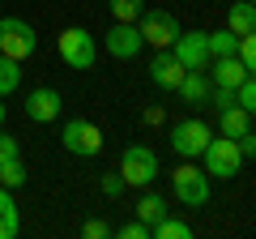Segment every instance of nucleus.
Segmentation results:
<instances>
[{
	"mask_svg": "<svg viewBox=\"0 0 256 239\" xmlns=\"http://www.w3.org/2000/svg\"><path fill=\"white\" fill-rule=\"evenodd\" d=\"M34 47H38L34 26H26L22 18H0V56L26 60V56H34Z\"/></svg>",
	"mask_w": 256,
	"mask_h": 239,
	"instance_id": "4",
	"label": "nucleus"
},
{
	"mask_svg": "<svg viewBox=\"0 0 256 239\" xmlns=\"http://www.w3.org/2000/svg\"><path fill=\"white\" fill-rule=\"evenodd\" d=\"M56 47H60V60H64L68 68H77V73L94 68V34H90V30H82V26L60 30Z\"/></svg>",
	"mask_w": 256,
	"mask_h": 239,
	"instance_id": "3",
	"label": "nucleus"
},
{
	"mask_svg": "<svg viewBox=\"0 0 256 239\" xmlns=\"http://www.w3.org/2000/svg\"><path fill=\"white\" fill-rule=\"evenodd\" d=\"M218 128H222V137H244L248 128H252V111H244V107H235V102H230V107H222L218 111Z\"/></svg>",
	"mask_w": 256,
	"mask_h": 239,
	"instance_id": "14",
	"label": "nucleus"
},
{
	"mask_svg": "<svg viewBox=\"0 0 256 239\" xmlns=\"http://www.w3.org/2000/svg\"><path fill=\"white\" fill-rule=\"evenodd\" d=\"M13 158H22V146H18V137H9L0 128V162H13Z\"/></svg>",
	"mask_w": 256,
	"mask_h": 239,
	"instance_id": "25",
	"label": "nucleus"
},
{
	"mask_svg": "<svg viewBox=\"0 0 256 239\" xmlns=\"http://www.w3.org/2000/svg\"><path fill=\"white\" fill-rule=\"evenodd\" d=\"M201 158H205V175L210 180H235L244 171V154H239V146L230 137H210V146L201 150Z\"/></svg>",
	"mask_w": 256,
	"mask_h": 239,
	"instance_id": "1",
	"label": "nucleus"
},
{
	"mask_svg": "<svg viewBox=\"0 0 256 239\" xmlns=\"http://www.w3.org/2000/svg\"><path fill=\"white\" fill-rule=\"evenodd\" d=\"M107 52L116 56V60H132V56H141V47H146V38H141L137 22H116V26L107 30Z\"/></svg>",
	"mask_w": 256,
	"mask_h": 239,
	"instance_id": "10",
	"label": "nucleus"
},
{
	"mask_svg": "<svg viewBox=\"0 0 256 239\" xmlns=\"http://www.w3.org/2000/svg\"><path fill=\"white\" fill-rule=\"evenodd\" d=\"M210 64H214V86H222V90H235V86L244 82L248 73H252V68H248L239 56H214Z\"/></svg>",
	"mask_w": 256,
	"mask_h": 239,
	"instance_id": "13",
	"label": "nucleus"
},
{
	"mask_svg": "<svg viewBox=\"0 0 256 239\" xmlns=\"http://www.w3.org/2000/svg\"><path fill=\"white\" fill-rule=\"evenodd\" d=\"M120 180L132 188H150L158 180V154L150 146H128L120 158Z\"/></svg>",
	"mask_w": 256,
	"mask_h": 239,
	"instance_id": "2",
	"label": "nucleus"
},
{
	"mask_svg": "<svg viewBox=\"0 0 256 239\" xmlns=\"http://www.w3.org/2000/svg\"><path fill=\"white\" fill-rule=\"evenodd\" d=\"M120 239H150V226H146V222H124V226H120Z\"/></svg>",
	"mask_w": 256,
	"mask_h": 239,
	"instance_id": "27",
	"label": "nucleus"
},
{
	"mask_svg": "<svg viewBox=\"0 0 256 239\" xmlns=\"http://www.w3.org/2000/svg\"><path fill=\"white\" fill-rule=\"evenodd\" d=\"M0 124H4V102H0Z\"/></svg>",
	"mask_w": 256,
	"mask_h": 239,
	"instance_id": "29",
	"label": "nucleus"
},
{
	"mask_svg": "<svg viewBox=\"0 0 256 239\" xmlns=\"http://www.w3.org/2000/svg\"><path fill=\"white\" fill-rule=\"evenodd\" d=\"M98 188H102V196H120L128 184L120 180V171H111V175H102V184H98Z\"/></svg>",
	"mask_w": 256,
	"mask_h": 239,
	"instance_id": "26",
	"label": "nucleus"
},
{
	"mask_svg": "<svg viewBox=\"0 0 256 239\" xmlns=\"http://www.w3.org/2000/svg\"><path fill=\"white\" fill-rule=\"evenodd\" d=\"M175 90H180L184 102H205V98H210V77H205V68H188Z\"/></svg>",
	"mask_w": 256,
	"mask_h": 239,
	"instance_id": "15",
	"label": "nucleus"
},
{
	"mask_svg": "<svg viewBox=\"0 0 256 239\" xmlns=\"http://www.w3.org/2000/svg\"><path fill=\"white\" fill-rule=\"evenodd\" d=\"M60 141H64L68 154H82V158H94V154L102 150V132L94 128L90 120H68L64 132H60Z\"/></svg>",
	"mask_w": 256,
	"mask_h": 239,
	"instance_id": "7",
	"label": "nucleus"
},
{
	"mask_svg": "<svg viewBox=\"0 0 256 239\" xmlns=\"http://www.w3.org/2000/svg\"><path fill=\"white\" fill-rule=\"evenodd\" d=\"M137 30H141V38H146L150 47H171L175 43V34H180V22H175V13H166V9H141V18H137Z\"/></svg>",
	"mask_w": 256,
	"mask_h": 239,
	"instance_id": "5",
	"label": "nucleus"
},
{
	"mask_svg": "<svg viewBox=\"0 0 256 239\" xmlns=\"http://www.w3.org/2000/svg\"><path fill=\"white\" fill-rule=\"evenodd\" d=\"M0 239H9V235H4V222H0Z\"/></svg>",
	"mask_w": 256,
	"mask_h": 239,
	"instance_id": "30",
	"label": "nucleus"
},
{
	"mask_svg": "<svg viewBox=\"0 0 256 239\" xmlns=\"http://www.w3.org/2000/svg\"><path fill=\"white\" fill-rule=\"evenodd\" d=\"M150 239H192V226L188 222H180V218H158V222H150Z\"/></svg>",
	"mask_w": 256,
	"mask_h": 239,
	"instance_id": "17",
	"label": "nucleus"
},
{
	"mask_svg": "<svg viewBox=\"0 0 256 239\" xmlns=\"http://www.w3.org/2000/svg\"><path fill=\"white\" fill-rule=\"evenodd\" d=\"M210 124H201V120H180L171 128V146H175V154H184V158H196L205 146H210Z\"/></svg>",
	"mask_w": 256,
	"mask_h": 239,
	"instance_id": "8",
	"label": "nucleus"
},
{
	"mask_svg": "<svg viewBox=\"0 0 256 239\" xmlns=\"http://www.w3.org/2000/svg\"><path fill=\"white\" fill-rule=\"evenodd\" d=\"M184 73H188V68H184L180 60H175V52H171V47H162V52L154 56V64H150V82H154L158 90H175Z\"/></svg>",
	"mask_w": 256,
	"mask_h": 239,
	"instance_id": "12",
	"label": "nucleus"
},
{
	"mask_svg": "<svg viewBox=\"0 0 256 239\" xmlns=\"http://www.w3.org/2000/svg\"><path fill=\"white\" fill-rule=\"evenodd\" d=\"M0 222H4V235H9V239L22 230V214H18V205H13L9 188H0Z\"/></svg>",
	"mask_w": 256,
	"mask_h": 239,
	"instance_id": "19",
	"label": "nucleus"
},
{
	"mask_svg": "<svg viewBox=\"0 0 256 239\" xmlns=\"http://www.w3.org/2000/svg\"><path fill=\"white\" fill-rule=\"evenodd\" d=\"M26 184V166H22V158H13V162H0V188H22Z\"/></svg>",
	"mask_w": 256,
	"mask_h": 239,
	"instance_id": "21",
	"label": "nucleus"
},
{
	"mask_svg": "<svg viewBox=\"0 0 256 239\" xmlns=\"http://www.w3.org/2000/svg\"><path fill=\"white\" fill-rule=\"evenodd\" d=\"M162 214H166V201H162V196L150 192V196H141V201H137V218L146 222V226H150V222H158Z\"/></svg>",
	"mask_w": 256,
	"mask_h": 239,
	"instance_id": "20",
	"label": "nucleus"
},
{
	"mask_svg": "<svg viewBox=\"0 0 256 239\" xmlns=\"http://www.w3.org/2000/svg\"><path fill=\"white\" fill-rule=\"evenodd\" d=\"M82 235H86V239H107L111 230H107V222H98V218H90V222H86V226H82Z\"/></svg>",
	"mask_w": 256,
	"mask_h": 239,
	"instance_id": "28",
	"label": "nucleus"
},
{
	"mask_svg": "<svg viewBox=\"0 0 256 239\" xmlns=\"http://www.w3.org/2000/svg\"><path fill=\"white\" fill-rule=\"evenodd\" d=\"M22 86V60H9V56H0V98L13 94Z\"/></svg>",
	"mask_w": 256,
	"mask_h": 239,
	"instance_id": "18",
	"label": "nucleus"
},
{
	"mask_svg": "<svg viewBox=\"0 0 256 239\" xmlns=\"http://www.w3.org/2000/svg\"><path fill=\"white\" fill-rule=\"evenodd\" d=\"M175 60H180L184 68H210V38H205V30H192V34H175L171 43Z\"/></svg>",
	"mask_w": 256,
	"mask_h": 239,
	"instance_id": "9",
	"label": "nucleus"
},
{
	"mask_svg": "<svg viewBox=\"0 0 256 239\" xmlns=\"http://www.w3.org/2000/svg\"><path fill=\"white\" fill-rule=\"evenodd\" d=\"M226 30H230V34H252V30H256V9H252V0H244V4H230V13H226Z\"/></svg>",
	"mask_w": 256,
	"mask_h": 239,
	"instance_id": "16",
	"label": "nucleus"
},
{
	"mask_svg": "<svg viewBox=\"0 0 256 239\" xmlns=\"http://www.w3.org/2000/svg\"><path fill=\"white\" fill-rule=\"evenodd\" d=\"M171 184H175L180 205H188V210H201V205L210 201V175L196 171V166H175V171H171Z\"/></svg>",
	"mask_w": 256,
	"mask_h": 239,
	"instance_id": "6",
	"label": "nucleus"
},
{
	"mask_svg": "<svg viewBox=\"0 0 256 239\" xmlns=\"http://www.w3.org/2000/svg\"><path fill=\"white\" fill-rule=\"evenodd\" d=\"M210 38V60L214 56H235V38L239 34H230V30H214V34H205Z\"/></svg>",
	"mask_w": 256,
	"mask_h": 239,
	"instance_id": "22",
	"label": "nucleus"
},
{
	"mask_svg": "<svg viewBox=\"0 0 256 239\" xmlns=\"http://www.w3.org/2000/svg\"><path fill=\"white\" fill-rule=\"evenodd\" d=\"M107 4H111V13H116V22H137L141 9H146L141 0H107Z\"/></svg>",
	"mask_w": 256,
	"mask_h": 239,
	"instance_id": "23",
	"label": "nucleus"
},
{
	"mask_svg": "<svg viewBox=\"0 0 256 239\" xmlns=\"http://www.w3.org/2000/svg\"><path fill=\"white\" fill-rule=\"evenodd\" d=\"M26 116L34 120V124H52V120L60 116V90H52V86L30 90L26 94Z\"/></svg>",
	"mask_w": 256,
	"mask_h": 239,
	"instance_id": "11",
	"label": "nucleus"
},
{
	"mask_svg": "<svg viewBox=\"0 0 256 239\" xmlns=\"http://www.w3.org/2000/svg\"><path fill=\"white\" fill-rule=\"evenodd\" d=\"M235 107H244V111H256V82H252V73H248L244 82L235 86Z\"/></svg>",
	"mask_w": 256,
	"mask_h": 239,
	"instance_id": "24",
	"label": "nucleus"
}]
</instances>
